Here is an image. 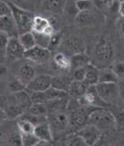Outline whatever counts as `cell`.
Wrapping results in <instances>:
<instances>
[{"instance_id": "obj_30", "label": "cell", "mask_w": 124, "mask_h": 146, "mask_svg": "<svg viewBox=\"0 0 124 146\" xmlns=\"http://www.w3.org/2000/svg\"><path fill=\"white\" fill-rule=\"evenodd\" d=\"M26 88H27L26 85H24V84L18 79L13 80L9 84V89L12 92V94H16V93L24 91L26 89Z\"/></svg>"}, {"instance_id": "obj_16", "label": "cell", "mask_w": 124, "mask_h": 146, "mask_svg": "<svg viewBox=\"0 0 124 146\" xmlns=\"http://www.w3.org/2000/svg\"><path fill=\"white\" fill-rule=\"evenodd\" d=\"M34 134L40 141H52L53 138V134L48 122L43 123L35 126Z\"/></svg>"}, {"instance_id": "obj_37", "label": "cell", "mask_w": 124, "mask_h": 146, "mask_svg": "<svg viewBox=\"0 0 124 146\" xmlns=\"http://www.w3.org/2000/svg\"><path fill=\"white\" fill-rule=\"evenodd\" d=\"M86 76V66L82 67V68L77 69L74 70L73 73V78L74 81H80V82H84Z\"/></svg>"}, {"instance_id": "obj_22", "label": "cell", "mask_w": 124, "mask_h": 146, "mask_svg": "<svg viewBox=\"0 0 124 146\" xmlns=\"http://www.w3.org/2000/svg\"><path fill=\"white\" fill-rule=\"evenodd\" d=\"M71 70H75L77 69L85 67L90 64V59L84 52L77 53L70 57Z\"/></svg>"}, {"instance_id": "obj_12", "label": "cell", "mask_w": 124, "mask_h": 146, "mask_svg": "<svg viewBox=\"0 0 124 146\" xmlns=\"http://www.w3.org/2000/svg\"><path fill=\"white\" fill-rule=\"evenodd\" d=\"M25 49L22 46L18 38H10L6 47V56L11 60H19L24 57Z\"/></svg>"}, {"instance_id": "obj_21", "label": "cell", "mask_w": 124, "mask_h": 146, "mask_svg": "<svg viewBox=\"0 0 124 146\" xmlns=\"http://www.w3.org/2000/svg\"><path fill=\"white\" fill-rule=\"evenodd\" d=\"M71 82L70 79L62 76L52 77V88L60 92L68 93Z\"/></svg>"}, {"instance_id": "obj_42", "label": "cell", "mask_w": 124, "mask_h": 146, "mask_svg": "<svg viewBox=\"0 0 124 146\" xmlns=\"http://www.w3.org/2000/svg\"><path fill=\"white\" fill-rule=\"evenodd\" d=\"M120 93H121V95L124 98V84L120 87Z\"/></svg>"}, {"instance_id": "obj_18", "label": "cell", "mask_w": 124, "mask_h": 146, "mask_svg": "<svg viewBox=\"0 0 124 146\" xmlns=\"http://www.w3.org/2000/svg\"><path fill=\"white\" fill-rule=\"evenodd\" d=\"M88 86L84 82L72 81L69 89L68 95H70L74 99L79 100L84 96V94L88 90Z\"/></svg>"}, {"instance_id": "obj_29", "label": "cell", "mask_w": 124, "mask_h": 146, "mask_svg": "<svg viewBox=\"0 0 124 146\" xmlns=\"http://www.w3.org/2000/svg\"><path fill=\"white\" fill-rule=\"evenodd\" d=\"M34 35L35 38L36 45L37 46L41 47V48H48V46L50 44L51 37L47 36L44 35V34H40V33H34Z\"/></svg>"}, {"instance_id": "obj_25", "label": "cell", "mask_w": 124, "mask_h": 146, "mask_svg": "<svg viewBox=\"0 0 124 146\" xmlns=\"http://www.w3.org/2000/svg\"><path fill=\"white\" fill-rule=\"evenodd\" d=\"M53 63L57 68L63 70L71 69L70 58H68L63 53H56L53 57Z\"/></svg>"}, {"instance_id": "obj_4", "label": "cell", "mask_w": 124, "mask_h": 146, "mask_svg": "<svg viewBox=\"0 0 124 146\" xmlns=\"http://www.w3.org/2000/svg\"><path fill=\"white\" fill-rule=\"evenodd\" d=\"M95 87L99 97L107 104L115 101L120 93V88L117 84L98 83Z\"/></svg>"}, {"instance_id": "obj_32", "label": "cell", "mask_w": 124, "mask_h": 146, "mask_svg": "<svg viewBox=\"0 0 124 146\" xmlns=\"http://www.w3.org/2000/svg\"><path fill=\"white\" fill-rule=\"evenodd\" d=\"M21 135H22L23 146H34L40 141L34 135V134H21Z\"/></svg>"}, {"instance_id": "obj_14", "label": "cell", "mask_w": 124, "mask_h": 146, "mask_svg": "<svg viewBox=\"0 0 124 146\" xmlns=\"http://www.w3.org/2000/svg\"><path fill=\"white\" fill-rule=\"evenodd\" d=\"M35 77V70L32 66L28 63H25L21 66L18 70L17 79L20 80L24 85H26V87Z\"/></svg>"}, {"instance_id": "obj_28", "label": "cell", "mask_w": 124, "mask_h": 146, "mask_svg": "<svg viewBox=\"0 0 124 146\" xmlns=\"http://www.w3.org/2000/svg\"><path fill=\"white\" fill-rule=\"evenodd\" d=\"M109 110L111 112L115 121V126L124 128V110L120 106H112Z\"/></svg>"}, {"instance_id": "obj_40", "label": "cell", "mask_w": 124, "mask_h": 146, "mask_svg": "<svg viewBox=\"0 0 124 146\" xmlns=\"http://www.w3.org/2000/svg\"><path fill=\"white\" fill-rule=\"evenodd\" d=\"M34 146H53L52 141H39Z\"/></svg>"}, {"instance_id": "obj_35", "label": "cell", "mask_w": 124, "mask_h": 146, "mask_svg": "<svg viewBox=\"0 0 124 146\" xmlns=\"http://www.w3.org/2000/svg\"><path fill=\"white\" fill-rule=\"evenodd\" d=\"M66 146H88L82 137L77 134L73 135L69 138Z\"/></svg>"}, {"instance_id": "obj_2", "label": "cell", "mask_w": 124, "mask_h": 146, "mask_svg": "<svg viewBox=\"0 0 124 146\" xmlns=\"http://www.w3.org/2000/svg\"><path fill=\"white\" fill-rule=\"evenodd\" d=\"M88 124L94 125L101 131L115 127V121L109 110L97 107L89 115Z\"/></svg>"}, {"instance_id": "obj_19", "label": "cell", "mask_w": 124, "mask_h": 146, "mask_svg": "<svg viewBox=\"0 0 124 146\" xmlns=\"http://www.w3.org/2000/svg\"><path fill=\"white\" fill-rule=\"evenodd\" d=\"M13 98L16 104L19 105L26 111H27L31 106L33 104L31 96L25 90L16 94H13Z\"/></svg>"}, {"instance_id": "obj_3", "label": "cell", "mask_w": 124, "mask_h": 146, "mask_svg": "<svg viewBox=\"0 0 124 146\" xmlns=\"http://www.w3.org/2000/svg\"><path fill=\"white\" fill-rule=\"evenodd\" d=\"M97 107L95 106H86L80 107V106L70 110L69 120L71 128L79 131L80 129L88 124L89 115Z\"/></svg>"}, {"instance_id": "obj_41", "label": "cell", "mask_w": 124, "mask_h": 146, "mask_svg": "<svg viewBox=\"0 0 124 146\" xmlns=\"http://www.w3.org/2000/svg\"><path fill=\"white\" fill-rule=\"evenodd\" d=\"M119 13L120 14L121 17L124 18V1L120 2L119 4Z\"/></svg>"}, {"instance_id": "obj_31", "label": "cell", "mask_w": 124, "mask_h": 146, "mask_svg": "<svg viewBox=\"0 0 124 146\" xmlns=\"http://www.w3.org/2000/svg\"><path fill=\"white\" fill-rule=\"evenodd\" d=\"M43 4L48 10H50L52 12H58L61 10L62 7L64 5V3L60 1H46Z\"/></svg>"}, {"instance_id": "obj_6", "label": "cell", "mask_w": 124, "mask_h": 146, "mask_svg": "<svg viewBox=\"0 0 124 146\" xmlns=\"http://www.w3.org/2000/svg\"><path fill=\"white\" fill-rule=\"evenodd\" d=\"M48 123L50 124L52 134H60L68 128L70 126L69 115L65 113L63 111H59L51 113L48 119Z\"/></svg>"}, {"instance_id": "obj_24", "label": "cell", "mask_w": 124, "mask_h": 146, "mask_svg": "<svg viewBox=\"0 0 124 146\" xmlns=\"http://www.w3.org/2000/svg\"><path fill=\"white\" fill-rule=\"evenodd\" d=\"M18 38L25 51H28L37 46L35 38L32 31L21 35H19Z\"/></svg>"}, {"instance_id": "obj_15", "label": "cell", "mask_w": 124, "mask_h": 146, "mask_svg": "<svg viewBox=\"0 0 124 146\" xmlns=\"http://www.w3.org/2000/svg\"><path fill=\"white\" fill-rule=\"evenodd\" d=\"M66 49L73 55L81 53L84 51V44L82 38L77 35H72L66 41Z\"/></svg>"}, {"instance_id": "obj_10", "label": "cell", "mask_w": 124, "mask_h": 146, "mask_svg": "<svg viewBox=\"0 0 124 146\" xmlns=\"http://www.w3.org/2000/svg\"><path fill=\"white\" fill-rule=\"evenodd\" d=\"M50 56V51L48 48H41L39 46H35L34 48L26 51L24 54V58L38 64L46 63L49 60Z\"/></svg>"}, {"instance_id": "obj_20", "label": "cell", "mask_w": 124, "mask_h": 146, "mask_svg": "<svg viewBox=\"0 0 124 146\" xmlns=\"http://www.w3.org/2000/svg\"><path fill=\"white\" fill-rule=\"evenodd\" d=\"M95 23V17L90 10L79 12L75 17V24L80 27L92 26Z\"/></svg>"}, {"instance_id": "obj_11", "label": "cell", "mask_w": 124, "mask_h": 146, "mask_svg": "<svg viewBox=\"0 0 124 146\" xmlns=\"http://www.w3.org/2000/svg\"><path fill=\"white\" fill-rule=\"evenodd\" d=\"M52 87V77L47 74H40L31 81L27 88L31 92H42Z\"/></svg>"}, {"instance_id": "obj_38", "label": "cell", "mask_w": 124, "mask_h": 146, "mask_svg": "<svg viewBox=\"0 0 124 146\" xmlns=\"http://www.w3.org/2000/svg\"><path fill=\"white\" fill-rule=\"evenodd\" d=\"M77 10L79 12L88 11L92 9V3L90 1H77L75 3Z\"/></svg>"}, {"instance_id": "obj_34", "label": "cell", "mask_w": 124, "mask_h": 146, "mask_svg": "<svg viewBox=\"0 0 124 146\" xmlns=\"http://www.w3.org/2000/svg\"><path fill=\"white\" fill-rule=\"evenodd\" d=\"M13 17V12L9 3L2 1L0 3V17Z\"/></svg>"}, {"instance_id": "obj_39", "label": "cell", "mask_w": 124, "mask_h": 146, "mask_svg": "<svg viewBox=\"0 0 124 146\" xmlns=\"http://www.w3.org/2000/svg\"><path fill=\"white\" fill-rule=\"evenodd\" d=\"M112 70L114 71L117 77L123 78L124 77V62H118L112 67Z\"/></svg>"}, {"instance_id": "obj_33", "label": "cell", "mask_w": 124, "mask_h": 146, "mask_svg": "<svg viewBox=\"0 0 124 146\" xmlns=\"http://www.w3.org/2000/svg\"><path fill=\"white\" fill-rule=\"evenodd\" d=\"M9 38H10L6 35V33H0V53H1L2 57H3L4 56H6V47H7L8 43H9Z\"/></svg>"}, {"instance_id": "obj_43", "label": "cell", "mask_w": 124, "mask_h": 146, "mask_svg": "<svg viewBox=\"0 0 124 146\" xmlns=\"http://www.w3.org/2000/svg\"><path fill=\"white\" fill-rule=\"evenodd\" d=\"M121 31H122V34H123L124 36V21L122 22V24H121Z\"/></svg>"}, {"instance_id": "obj_7", "label": "cell", "mask_w": 124, "mask_h": 146, "mask_svg": "<svg viewBox=\"0 0 124 146\" xmlns=\"http://www.w3.org/2000/svg\"><path fill=\"white\" fill-rule=\"evenodd\" d=\"M113 56L112 45L107 41L101 40L95 46V59L97 63L101 64L109 63Z\"/></svg>"}, {"instance_id": "obj_5", "label": "cell", "mask_w": 124, "mask_h": 146, "mask_svg": "<svg viewBox=\"0 0 124 146\" xmlns=\"http://www.w3.org/2000/svg\"><path fill=\"white\" fill-rule=\"evenodd\" d=\"M68 96V93L64 92H60L56 90L51 87L49 89L46 90L42 92H32L31 93V100L33 103H43L46 104L48 102L65 98Z\"/></svg>"}, {"instance_id": "obj_23", "label": "cell", "mask_w": 124, "mask_h": 146, "mask_svg": "<svg viewBox=\"0 0 124 146\" xmlns=\"http://www.w3.org/2000/svg\"><path fill=\"white\" fill-rule=\"evenodd\" d=\"M51 25L50 21L47 18H44L41 16H37L34 19L32 25V32L43 34L48 27Z\"/></svg>"}, {"instance_id": "obj_36", "label": "cell", "mask_w": 124, "mask_h": 146, "mask_svg": "<svg viewBox=\"0 0 124 146\" xmlns=\"http://www.w3.org/2000/svg\"><path fill=\"white\" fill-rule=\"evenodd\" d=\"M62 35L60 33H55L51 37L50 44L48 46V50L50 52H54L56 51L59 45L60 41H61Z\"/></svg>"}, {"instance_id": "obj_27", "label": "cell", "mask_w": 124, "mask_h": 146, "mask_svg": "<svg viewBox=\"0 0 124 146\" xmlns=\"http://www.w3.org/2000/svg\"><path fill=\"white\" fill-rule=\"evenodd\" d=\"M18 130L21 134H31L34 133L35 125L25 118H22L18 120Z\"/></svg>"}, {"instance_id": "obj_9", "label": "cell", "mask_w": 124, "mask_h": 146, "mask_svg": "<svg viewBox=\"0 0 124 146\" xmlns=\"http://www.w3.org/2000/svg\"><path fill=\"white\" fill-rule=\"evenodd\" d=\"M80 105L85 106H95V107L105 108L107 103L99 97L95 86H88L87 92L82 98L78 100Z\"/></svg>"}, {"instance_id": "obj_17", "label": "cell", "mask_w": 124, "mask_h": 146, "mask_svg": "<svg viewBox=\"0 0 124 146\" xmlns=\"http://www.w3.org/2000/svg\"><path fill=\"white\" fill-rule=\"evenodd\" d=\"M100 70L92 63L86 66V76L84 83L88 86H95L99 83Z\"/></svg>"}, {"instance_id": "obj_1", "label": "cell", "mask_w": 124, "mask_h": 146, "mask_svg": "<svg viewBox=\"0 0 124 146\" xmlns=\"http://www.w3.org/2000/svg\"><path fill=\"white\" fill-rule=\"evenodd\" d=\"M9 4L12 8L13 18L17 27L19 35L32 31L33 21L35 17L32 13L22 9L13 3H9Z\"/></svg>"}, {"instance_id": "obj_26", "label": "cell", "mask_w": 124, "mask_h": 146, "mask_svg": "<svg viewBox=\"0 0 124 146\" xmlns=\"http://www.w3.org/2000/svg\"><path fill=\"white\" fill-rule=\"evenodd\" d=\"M119 78L114 71L110 69L101 70L99 74V83H118Z\"/></svg>"}, {"instance_id": "obj_13", "label": "cell", "mask_w": 124, "mask_h": 146, "mask_svg": "<svg viewBox=\"0 0 124 146\" xmlns=\"http://www.w3.org/2000/svg\"><path fill=\"white\" fill-rule=\"evenodd\" d=\"M0 30L1 32L6 33L9 38H18L17 27L13 17H0Z\"/></svg>"}, {"instance_id": "obj_8", "label": "cell", "mask_w": 124, "mask_h": 146, "mask_svg": "<svg viewBox=\"0 0 124 146\" xmlns=\"http://www.w3.org/2000/svg\"><path fill=\"white\" fill-rule=\"evenodd\" d=\"M77 134L84 140L88 146H95L100 141L101 133L96 127L92 124H88L84 127L77 131Z\"/></svg>"}]
</instances>
